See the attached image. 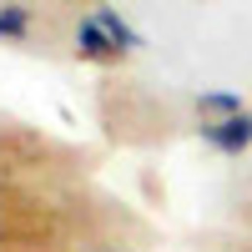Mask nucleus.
Listing matches in <instances>:
<instances>
[{"label": "nucleus", "mask_w": 252, "mask_h": 252, "mask_svg": "<svg viewBox=\"0 0 252 252\" xmlns=\"http://www.w3.org/2000/svg\"><path fill=\"white\" fill-rule=\"evenodd\" d=\"M0 35L5 40H26L31 35V10L26 5H0Z\"/></svg>", "instance_id": "nucleus-4"}, {"label": "nucleus", "mask_w": 252, "mask_h": 252, "mask_svg": "<svg viewBox=\"0 0 252 252\" xmlns=\"http://www.w3.org/2000/svg\"><path fill=\"white\" fill-rule=\"evenodd\" d=\"M76 51H81V56H91V61H111V56H121V51H116V40L101 31V20H96V15L76 26Z\"/></svg>", "instance_id": "nucleus-2"}, {"label": "nucleus", "mask_w": 252, "mask_h": 252, "mask_svg": "<svg viewBox=\"0 0 252 252\" xmlns=\"http://www.w3.org/2000/svg\"><path fill=\"white\" fill-rule=\"evenodd\" d=\"M197 106H202L207 116H237V111H242V101H237V91H207Z\"/></svg>", "instance_id": "nucleus-5"}, {"label": "nucleus", "mask_w": 252, "mask_h": 252, "mask_svg": "<svg viewBox=\"0 0 252 252\" xmlns=\"http://www.w3.org/2000/svg\"><path fill=\"white\" fill-rule=\"evenodd\" d=\"M202 141L217 146L222 157H242L247 146H252V116L237 111V116H217V121H207V126H202Z\"/></svg>", "instance_id": "nucleus-1"}, {"label": "nucleus", "mask_w": 252, "mask_h": 252, "mask_svg": "<svg viewBox=\"0 0 252 252\" xmlns=\"http://www.w3.org/2000/svg\"><path fill=\"white\" fill-rule=\"evenodd\" d=\"M96 20H101V31H106V35L116 40V51H136V46H141V35H136L131 26H126V20H121L116 10H96Z\"/></svg>", "instance_id": "nucleus-3"}]
</instances>
